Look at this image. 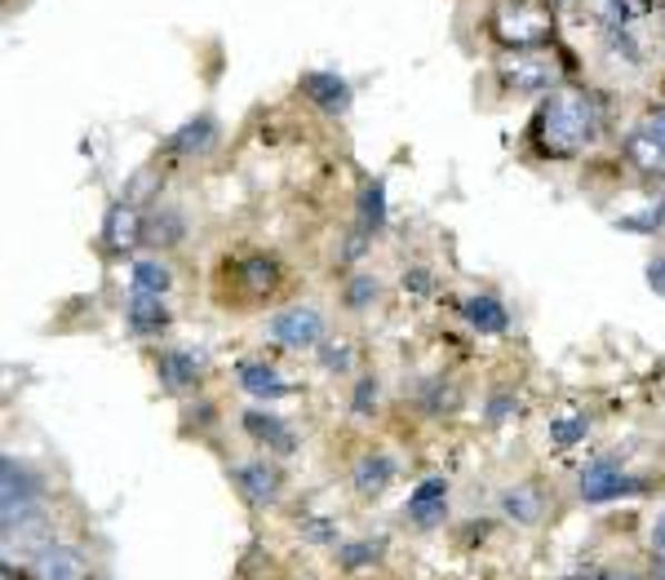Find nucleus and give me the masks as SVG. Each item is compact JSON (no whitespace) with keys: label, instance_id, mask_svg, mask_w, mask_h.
I'll use <instances>...</instances> for the list:
<instances>
[{"label":"nucleus","instance_id":"obj_6","mask_svg":"<svg viewBox=\"0 0 665 580\" xmlns=\"http://www.w3.org/2000/svg\"><path fill=\"white\" fill-rule=\"evenodd\" d=\"M502 80L515 89V93H546L559 71H555V58H546L542 49H515L506 62H502Z\"/></svg>","mask_w":665,"mask_h":580},{"label":"nucleus","instance_id":"obj_30","mask_svg":"<svg viewBox=\"0 0 665 580\" xmlns=\"http://www.w3.org/2000/svg\"><path fill=\"white\" fill-rule=\"evenodd\" d=\"M320 368L325 372H350V341H325L320 346Z\"/></svg>","mask_w":665,"mask_h":580},{"label":"nucleus","instance_id":"obj_26","mask_svg":"<svg viewBox=\"0 0 665 580\" xmlns=\"http://www.w3.org/2000/svg\"><path fill=\"white\" fill-rule=\"evenodd\" d=\"M298 532H302L307 546H337V523L325 519V514H302Z\"/></svg>","mask_w":665,"mask_h":580},{"label":"nucleus","instance_id":"obj_12","mask_svg":"<svg viewBox=\"0 0 665 580\" xmlns=\"http://www.w3.org/2000/svg\"><path fill=\"white\" fill-rule=\"evenodd\" d=\"M240 426H245V434H249V439L267 443V452H280V457H289V452L298 448L294 430H289V426H285L276 412H267V408H249V412L240 417Z\"/></svg>","mask_w":665,"mask_h":580},{"label":"nucleus","instance_id":"obj_2","mask_svg":"<svg viewBox=\"0 0 665 580\" xmlns=\"http://www.w3.org/2000/svg\"><path fill=\"white\" fill-rule=\"evenodd\" d=\"M36 510H40V474L18 457H0V514H4V523H18Z\"/></svg>","mask_w":665,"mask_h":580},{"label":"nucleus","instance_id":"obj_33","mask_svg":"<svg viewBox=\"0 0 665 580\" xmlns=\"http://www.w3.org/2000/svg\"><path fill=\"white\" fill-rule=\"evenodd\" d=\"M648 289L665 297V258H653V262H648Z\"/></svg>","mask_w":665,"mask_h":580},{"label":"nucleus","instance_id":"obj_21","mask_svg":"<svg viewBox=\"0 0 665 580\" xmlns=\"http://www.w3.org/2000/svg\"><path fill=\"white\" fill-rule=\"evenodd\" d=\"M173 289V271L160 262V258H138L133 271H129V292H151V297H165Z\"/></svg>","mask_w":665,"mask_h":580},{"label":"nucleus","instance_id":"obj_10","mask_svg":"<svg viewBox=\"0 0 665 580\" xmlns=\"http://www.w3.org/2000/svg\"><path fill=\"white\" fill-rule=\"evenodd\" d=\"M218 147V120L205 111V116H191L182 129H173L165 138V151L169 156H209Z\"/></svg>","mask_w":665,"mask_h":580},{"label":"nucleus","instance_id":"obj_22","mask_svg":"<svg viewBox=\"0 0 665 580\" xmlns=\"http://www.w3.org/2000/svg\"><path fill=\"white\" fill-rule=\"evenodd\" d=\"M386 227V182L381 178H368L364 191H359V231L364 236H377Z\"/></svg>","mask_w":665,"mask_h":580},{"label":"nucleus","instance_id":"obj_4","mask_svg":"<svg viewBox=\"0 0 665 580\" xmlns=\"http://www.w3.org/2000/svg\"><path fill=\"white\" fill-rule=\"evenodd\" d=\"M648 492V479H635L622 470L617 457H599L582 470V501L586 506H604V501H617V497H639Z\"/></svg>","mask_w":665,"mask_h":580},{"label":"nucleus","instance_id":"obj_8","mask_svg":"<svg viewBox=\"0 0 665 580\" xmlns=\"http://www.w3.org/2000/svg\"><path fill=\"white\" fill-rule=\"evenodd\" d=\"M236 488L245 492L249 506H276L280 501V488H285V474L276 461L267 457H249L236 466Z\"/></svg>","mask_w":665,"mask_h":580},{"label":"nucleus","instance_id":"obj_38","mask_svg":"<svg viewBox=\"0 0 665 580\" xmlns=\"http://www.w3.org/2000/svg\"><path fill=\"white\" fill-rule=\"evenodd\" d=\"M564 4H573V0H564Z\"/></svg>","mask_w":665,"mask_h":580},{"label":"nucleus","instance_id":"obj_14","mask_svg":"<svg viewBox=\"0 0 665 580\" xmlns=\"http://www.w3.org/2000/svg\"><path fill=\"white\" fill-rule=\"evenodd\" d=\"M205 354L200 350H165L160 354V386L165 390H173V394H182V390H191L196 381H200V372H205Z\"/></svg>","mask_w":665,"mask_h":580},{"label":"nucleus","instance_id":"obj_17","mask_svg":"<svg viewBox=\"0 0 665 580\" xmlns=\"http://www.w3.org/2000/svg\"><path fill=\"white\" fill-rule=\"evenodd\" d=\"M236 276H240V284L254 292V297H267V292H276L285 284V267H280L271 253H249V258H240Z\"/></svg>","mask_w":665,"mask_h":580},{"label":"nucleus","instance_id":"obj_15","mask_svg":"<svg viewBox=\"0 0 665 580\" xmlns=\"http://www.w3.org/2000/svg\"><path fill=\"white\" fill-rule=\"evenodd\" d=\"M236 377H240V390L254 394V399H285V394H294V381H285L267 359H245L236 368Z\"/></svg>","mask_w":665,"mask_h":580},{"label":"nucleus","instance_id":"obj_5","mask_svg":"<svg viewBox=\"0 0 665 580\" xmlns=\"http://www.w3.org/2000/svg\"><path fill=\"white\" fill-rule=\"evenodd\" d=\"M267 337L289 350H311L325 341V314L316 306H289L267 323Z\"/></svg>","mask_w":665,"mask_h":580},{"label":"nucleus","instance_id":"obj_23","mask_svg":"<svg viewBox=\"0 0 665 580\" xmlns=\"http://www.w3.org/2000/svg\"><path fill=\"white\" fill-rule=\"evenodd\" d=\"M332 550H337V568L341 572H364V568H373L386 554V541L381 537L377 541H337Z\"/></svg>","mask_w":665,"mask_h":580},{"label":"nucleus","instance_id":"obj_24","mask_svg":"<svg viewBox=\"0 0 665 580\" xmlns=\"http://www.w3.org/2000/svg\"><path fill=\"white\" fill-rule=\"evenodd\" d=\"M182 213H173V209H160L151 222H147V244H156V249H169V244H178L182 240Z\"/></svg>","mask_w":665,"mask_h":580},{"label":"nucleus","instance_id":"obj_37","mask_svg":"<svg viewBox=\"0 0 665 580\" xmlns=\"http://www.w3.org/2000/svg\"><path fill=\"white\" fill-rule=\"evenodd\" d=\"M564 580H595V572H577V577H564Z\"/></svg>","mask_w":665,"mask_h":580},{"label":"nucleus","instance_id":"obj_28","mask_svg":"<svg viewBox=\"0 0 665 580\" xmlns=\"http://www.w3.org/2000/svg\"><path fill=\"white\" fill-rule=\"evenodd\" d=\"M586 434H590V421H586V417H564V421L550 426V443H555V448H573V443H582Z\"/></svg>","mask_w":665,"mask_h":580},{"label":"nucleus","instance_id":"obj_7","mask_svg":"<svg viewBox=\"0 0 665 580\" xmlns=\"http://www.w3.org/2000/svg\"><path fill=\"white\" fill-rule=\"evenodd\" d=\"M142 240H147L142 213L133 209V200H116L102 213V249H107V258H129Z\"/></svg>","mask_w":665,"mask_h":580},{"label":"nucleus","instance_id":"obj_9","mask_svg":"<svg viewBox=\"0 0 665 580\" xmlns=\"http://www.w3.org/2000/svg\"><path fill=\"white\" fill-rule=\"evenodd\" d=\"M404 514H408L417 528L435 532V528L448 519V479H444V474H430V479H421V483L408 492V506H404Z\"/></svg>","mask_w":665,"mask_h":580},{"label":"nucleus","instance_id":"obj_34","mask_svg":"<svg viewBox=\"0 0 665 580\" xmlns=\"http://www.w3.org/2000/svg\"><path fill=\"white\" fill-rule=\"evenodd\" d=\"M653 550H657V554H665V510L657 514V528H653Z\"/></svg>","mask_w":665,"mask_h":580},{"label":"nucleus","instance_id":"obj_19","mask_svg":"<svg viewBox=\"0 0 665 580\" xmlns=\"http://www.w3.org/2000/svg\"><path fill=\"white\" fill-rule=\"evenodd\" d=\"M390 479H395V461H390L386 452H368V457H359L355 470H350V483H355L359 497H381V492L390 488Z\"/></svg>","mask_w":665,"mask_h":580},{"label":"nucleus","instance_id":"obj_16","mask_svg":"<svg viewBox=\"0 0 665 580\" xmlns=\"http://www.w3.org/2000/svg\"><path fill=\"white\" fill-rule=\"evenodd\" d=\"M302 93L325 111V116H341L350 107V84L337 71H307L302 76Z\"/></svg>","mask_w":665,"mask_h":580},{"label":"nucleus","instance_id":"obj_13","mask_svg":"<svg viewBox=\"0 0 665 580\" xmlns=\"http://www.w3.org/2000/svg\"><path fill=\"white\" fill-rule=\"evenodd\" d=\"M169 306L165 297H151V292H129V310H125V323L133 337H160L169 328Z\"/></svg>","mask_w":665,"mask_h":580},{"label":"nucleus","instance_id":"obj_32","mask_svg":"<svg viewBox=\"0 0 665 580\" xmlns=\"http://www.w3.org/2000/svg\"><path fill=\"white\" fill-rule=\"evenodd\" d=\"M404 292H413V297H426V292H430V271H421V267L404 271Z\"/></svg>","mask_w":665,"mask_h":580},{"label":"nucleus","instance_id":"obj_29","mask_svg":"<svg viewBox=\"0 0 665 580\" xmlns=\"http://www.w3.org/2000/svg\"><path fill=\"white\" fill-rule=\"evenodd\" d=\"M377 280H368V276H355V280H350V284H346V306H350V310H368V306H373V301H377Z\"/></svg>","mask_w":665,"mask_h":580},{"label":"nucleus","instance_id":"obj_25","mask_svg":"<svg viewBox=\"0 0 665 580\" xmlns=\"http://www.w3.org/2000/svg\"><path fill=\"white\" fill-rule=\"evenodd\" d=\"M377 403H381V386H377V377H359L355 390H350V412H355L359 421H368V417L377 412Z\"/></svg>","mask_w":665,"mask_h":580},{"label":"nucleus","instance_id":"obj_20","mask_svg":"<svg viewBox=\"0 0 665 580\" xmlns=\"http://www.w3.org/2000/svg\"><path fill=\"white\" fill-rule=\"evenodd\" d=\"M502 510H506V519H510V523H519V528H533V523L542 519V492H537L533 483L506 488V492H502Z\"/></svg>","mask_w":665,"mask_h":580},{"label":"nucleus","instance_id":"obj_36","mask_svg":"<svg viewBox=\"0 0 665 580\" xmlns=\"http://www.w3.org/2000/svg\"><path fill=\"white\" fill-rule=\"evenodd\" d=\"M653 580H665V554H657V563H653Z\"/></svg>","mask_w":665,"mask_h":580},{"label":"nucleus","instance_id":"obj_18","mask_svg":"<svg viewBox=\"0 0 665 580\" xmlns=\"http://www.w3.org/2000/svg\"><path fill=\"white\" fill-rule=\"evenodd\" d=\"M36 577L40 580H85V554L76 546H44L36 554Z\"/></svg>","mask_w":665,"mask_h":580},{"label":"nucleus","instance_id":"obj_27","mask_svg":"<svg viewBox=\"0 0 665 580\" xmlns=\"http://www.w3.org/2000/svg\"><path fill=\"white\" fill-rule=\"evenodd\" d=\"M617 227L631 231V236H657V231H665V200L662 204H653V209H644L639 218H622Z\"/></svg>","mask_w":665,"mask_h":580},{"label":"nucleus","instance_id":"obj_11","mask_svg":"<svg viewBox=\"0 0 665 580\" xmlns=\"http://www.w3.org/2000/svg\"><path fill=\"white\" fill-rule=\"evenodd\" d=\"M461 319H466L479 337H502V332H510V310H506L502 297H493V292L466 297V301H461Z\"/></svg>","mask_w":665,"mask_h":580},{"label":"nucleus","instance_id":"obj_1","mask_svg":"<svg viewBox=\"0 0 665 580\" xmlns=\"http://www.w3.org/2000/svg\"><path fill=\"white\" fill-rule=\"evenodd\" d=\"M537 147L550 160H568L577 151H586L599 133H604V102L590 89H550L546 102L537 107Z\"/></svg>","mask_w":665,"mask_h":580},{"label":"nucleus","instance_id":"obj_3","mask_svg":"<svg viewBox=\"0 0 665 580\" xmlns=\"http://www.w3.org/2000/svg\"><path fill=\"white\" fill-rule=\"evenodd\" d=\"M626 160L648 178V182H665V107L653 116H644L631 133H626Z\"/></svg>","mask_w":665,"mask_h":580},{"label":"nucleus","instance_id":"obj_35","mask_svg":"<svg viewBox=\"0 0 665 580\" xmlns=\"http://www.w3.org/2000/svg\"><path fill=\"white\" fill-rule=\"evenodd\" d=\"M595 580H639L631 572H617V568H595Z\"/></svg>","mask_w":665,"mask_h":580},{"label":"nucleus","instance_id":"obj_31","mask_svg":"<svg viewBox=\"0 0 665 580\" xmlns=\"http://www.w3.org/2000/svg\"><path fill=\"white\" fill-rule=\"evenodd\" d=\"M510 412H519V399H515L510 390H502V394H493V399H488V421H493V426H502Z\"/></svg>","mask_w":665,"mask_h":580}]
</instances>
